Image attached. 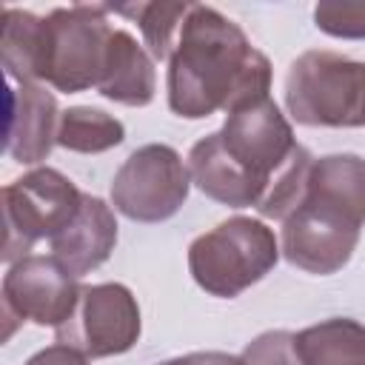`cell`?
I'll return each instance as SVG.
<instances>
[{"label": "cell", "instance_id": "1", "mask_svg": "<svg viewBox=\"0 0 365 365\" xmlns=\"http://www.w3.org/2000/svg\"><path fill=\"white\" fill-rule=\"evenodd\" d=\"M168 106L185 120L240 111L268 97L271 63L211 6L191 3L168 57Z\"/></svg>", "mask_w": 365, "mask_h": 365}, {"label": "cell", "instance_id": "2", "mask_svg": "<svg viewBox=\"0 0 365 365\" xmlns=\"http://www.w3.org/2000/svg\"><path fill=\"white\" fill-rule=\"evenodd\" d=\"M279 259L274 231L254 217H231L200 234L188 245V271L194 282L222 299L240 297L259 282Z\"/></svg>", "mask_w": 365, "mask_h": 365}, {"label": "cell", "instance_id": "3", "mask_svg": "<svg viewBox=\"0 0 365 365\" xmlns=\"http://www.w3.org/2000/svg\"><path fill=\"white\" fill-rule=\"evenodd\" d=\"M288 114L302 125H365V63L336 51H305L285 74Z\"/></svg>", "mask_w": 365, "mask_h": 365}, {"label": "cell", "instance_id": "4", "mask_svg": "<svg viewBox=\"0 0 365 365\" xmlns=\"http://www.w3.org/2000/svg\"><path fill=\"white\" fill-rule=\"evenodd\" d=\"M83 191L57 168H34L3 188V259L14 265L37 240H54L80 211Z\"/></svg>", "mask_w": 365, "mask_h": 365}, {"label": "cell", "instance_id": "5", "mask_svg": "<svg viewBox=\"0 0 365 365\" xmlns=\"http://www.w3.org/2000/svg\"><path fill=\"white\" fill-rule=\"evenodd\" d=\"M362 225L365 220L345 205L305 188L299 205L282 220V257L308 274H334L351 259Z\"/></svg>", "mask_w": 365, "mask_h": 365}, {"label": "cell", "instance_id": "6", "mask_svg": "<svg viewBox=\"0 0 365 365\" xmlns=\"http://www.w3.org/2000/svg\"><path fill=\"white\" fill-rule=\"evenodd\" d=\"M191 188L182 157L163 143H148L128 154L111 182L114 208L134 222H163L174 217Z\"/></svg>", "mask_w": 365, "mask_h": 365}, {"label": "cell", "instance_id": "7", "mask_svg": "<svg viewBox=\"0 0 365 365\" xmlns=\"http://www.w3.org/2000/svg\"><path fill=\"white\" fill-rule=\"evenodd\" d=\"M46 20L51 34L46 83L66 94H77L91 86L97 88L114 31L108 26V9L77 3L68 9H54Z\"/></svg>", "mask_w": 365, "mask_h": 365}, {"label": "cell", "instance_id": "8", "mask_svg": "<svg viewBox=\"0 0 365 365\" xmlns=\"http://www.w3.org/2000/svg\"><path fill=\"white\" fill-rule=\"evenodd\" d=\"M140 305L120 282L86 285L74 314L57 328V342L80 351L83 356H117L140 339Z\"/></svg>", "mask_w": 365, "mask_h": 365}, {"label": "cell", "instance_id": "9", "mask_svg": "<svg viewBox=\"0 0 365 365\" xmlns=\"http://www.w3.org/2000/svg\"><path fill=\"white\" fill-rule=\"evenodd\" d=\"M80 291L77 277L57 257L29 254L17 259L3 277V314L9 319L3 336L9 339L14 322L26 319L57 331L74 314Z\"/></svg>", "mask_w": 365, "mask_h": 365}, {"label": "cell", "instance_id": "10", "mask_svg": "<svg viewBox=\"0 0 365 365\" xmlns=\"http://www.w3.org/2000/svg\"><path fill=\"white\" fill-rule=\"evenodd\" d=\"M57 100L40 83H20L9 88V128L6 151L23 165H34L48 157L57 143Z\"/></svg>", "mask_w": 365, "mask_h": 365}, {"label": "cell", "instance_id": "11", "mask_svg": "<svg viewBox=\"0 0 365 365\" xmlns=\"http://www.w3.org/2000/svg\"><path fill=\"white\" fill-rule=\"evenodd\" d=\"M51 242V257H57L74 277H83L94 268H100L114 245H117V220L114 211L91 194H83V205L77 217L54 237Z\"/></svg>", "mask_w": 365, "mask_h": 365}, {"label": "cell", "instance_id": "12", "mask_svg": "<svg viewBox=\"0 0 365 365\" xmlns=\"http://www.w3.org/2000/svg\"><path fill=\"white\" fill-rule=\"evenodd\" d=\"M97 91L123 106H148L154 100V57L123 29L111 31Z\"/></svg>", "mask_w": 365, "mask_h": 365}, {"label": "cell", "instance_id": "13", "mask_svg": "<svg viewBox=\"0 0 365 365\" xmlns=\"http://www.w3.org/2000/svg\"><path fill=\"white\" fill-rule=\"evenodd\" d=\"M48 20L23 9H3V37L0 60L11 80L17 83H43L48 77Z\"/></svg>", "mask_w": 365, "mask_h": 365}, {"label": "cell", "instance_id": "14", "mask_svg": "<svg viewBox=\"0 0 365 365\" xmlns=\"http://www.w3.org/2000/svg\"><path fill=\"white\" fill-rule=\"evenodd\" d=\"M188 174L191 182L211 200L228 205V208H248L259 202L257 188L248 182V177L231 163V157L225 154L220 134H208L202 140H197L188 151Z\"/></svg>", "mask_w": 365, "mask_h": 365}, {"label": "cell", "instance_id": "15", "mask_svg": "<svg viewBox=\"0 0 365 365\" xmlns=\"http://www.w3.org/2000/svg\"><path fill=\"white\" fill-rule=\"evenodd\" d=\"M302 365H365V325L334 317L294 334Z\"/></svg>", "mask_w": 365, "mask_h": 365}, {"label": "cell", "instance_id": "16", "mask_svg": "<svg viewBox=\"0 0 365 365\" xmlns=\"http://www.w3.org/2000/svg\"><path fill=\"white\" fill-rule=\"evenodd\" d=\"M305 188L345 205L359 220H365V160L362 157L328 154L314 160Z\"/></svg>", "mask_w": 365, "mask_h": 365}, {"label": "cell", "instance_id": "17", "mask_svg": "<svg viewBox=\"0 0 365 365\" xmlns=\"http://www.w3.org/2000/svg\"><path fill=\"white\" fill-rule=\"evenodd\" d=\"M125 140V128L117 117L91 108V106H71L60 114L57 123V145L77 151V154H100Z\"/></svg>", "mask_w": 365, "mask_h": 365}, {"label": "cell", "instance_id": "18", "mask_svg": "<svg viewBox=\"0 0 365 365\" xmlns=\"http://www.w3.org/2000/svg\"><path fill=\"white\" fill-rule=\"evenodd\" d=\"M188 9L191 3H137L128 9H117V14H128L137 20L145 48L154 60H168Z\"/></svg>", "mask_w": 365, "mask_h": 365}, {"label": "cell", "instance_id": "19", "mask_svg": "<svg viewBox=\"0 0 365 365\" xmlns=\"http://www.w3.org/2000/svg\"><path fill=\"white\" fill-rule=\"evenodd\" d=\"M314 23L319 31L342 40H365V3L342 0V3H319L314 9Z\"/></svg>", "mask_w": 365, "mask_h": 365}, {"label": "cell", "instance_id": "20", "mask_svg": "<svg viewBox=\"0 0 365 365\" xmlns=\"http://www.w3.org/2000/svg\"><path fill=\"white\" fill-rule=\"evenodd\" d=\"M242 365H302L291 331H265L240 354Z\"/></svg>", "mask_w": 365, "mask_h": 365}, {"label": "cell", "instance_id": "21", "mask_svg": "<svg viewBox=\"0 0 365 365\" xmlns=\"http://www.w3.org/2000/svg\"><path fill=\"white\" fill-rule=\"evenodd\" d=\"M26 365H88V356H83L80 351L57 342V345H48L43 351H37Z\"/></svg>", "mask_w": 365, "mask_h": 365}, {"label": "cell", "instance_id": "22", "mask_svg": "<svg viewBox=\"0 0 365 365\" xmlns=\"http://www.w3.org/2000/svg\"><path fill=\"white\" fill-rule=\"evenodd\" d=\"M157 365H242L240 356L231 354H220V351H197L188 356H177V359H165Z\"/></svg>", "mask_w": 365, "mask_h": 365}]
</instances>
